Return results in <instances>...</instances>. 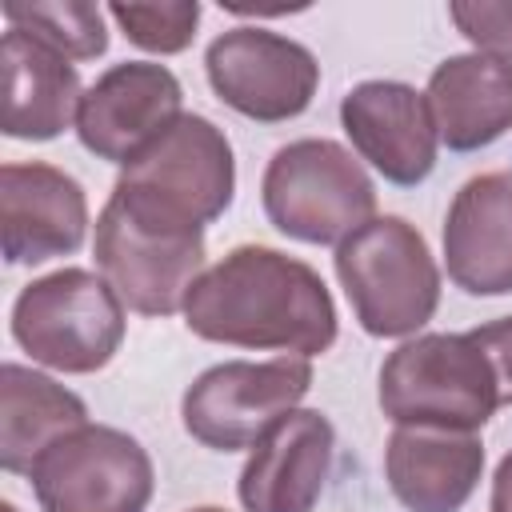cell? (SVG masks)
<instances>
[{"label":"cell","instance_id":"21","mask_svg":"<svg viewBox=\"0 0 512 512\" xmlns=\"http://www.w3.org/2000/svg\"><path fill=\"white\" fill-rule=\"evenodd\" d=\"M112 20L124 28V36L148 52H180L192 44L196 24H200V4L196 0H176V4H112Z\"/></svg>","mask_w":512,"mask_h":512},{"label":"cell","instance_id":"5","mask_svg":"<svg viewBox=\"0 0 512 512\" xmlns=\"http://www.w3.org/2000/svg\"><path fill=\"white\" fill-rule=\"evenodd\" d=\"M268 220L304 244H340L376 212V184L336 140H292L264 168Z\"/></svg>","mask_w":512,"mask_h":512},{"label":"cell","instance_id":"10","mask_svg":"<svg viewBox=\"0 0 512 512\" xmlns=\"http://www.w3.org/2000/svg\"><path fill=\"white\" fill-rule=\"evenodd\" d=\"M204 68L212 92L260 124L300 116L320 84V64L300 40L256 24L220 32L204 52Z\"/></svg>","mask_w":512,"mask_h":512},{"label":"cell","instance_id":"24","mask_svg":"<svg viewBox=\"0 0 512 512\" xmlns=\"http://www.w3.org/2000/svg\"><path fill=\"white\" fill-rule=\"evenodd\" d=\"M492 512H512V452L496 468V480H492Z\"/></svg>","mask_w":512,"mask_h":512},{"label":"cell","instance_id":"7","mask_svg":"<svg viewBox=\"0 0 512 512\" xmlns=\"http://www.w3.org/2000/svg\"><path fill=\"white\" fill-rule=\"evenodd\" d=\"M116 188L204 228L232 204V144L212 120L184 112L128 164H120Z\"/></svg>","mask_w":512,"mask_h":512},{"label":"cell","instance_id":"4","mask_svg":"<svg viewBox=\"0 0 512 512\" xmlns=\"http://www.w3.org/2000/svg\"><path fill=\"white\" fill-rule=\"evenodd\" d=\"M336 276L372 336H408L440 304V272L424 236L400 216H372L336 244Z\"/></svg>","mask_w":512,"mask_h":512},{"label":"cell","instance_id":"1","mask_svg":"<svg viewBox=\"0 0 512 512\" xmlns=\"http://www.w3.org/2000/svg\"><path fill=\"white\" fill-rule=\"evenodd\" d=\"M184 324L212 344L276 348L292 356L328 352L336 340V304L304 260L264 244H240L196 276L184 300Z\"/></svg>","mask_w":512,"mask_h":512},{"label":"cell","instance_id":"22","mask_svg":"<svg viewBox=\"0 0 512 512\" xmlns=\"http://www.w3.org/2000/svg\"><path fill=\"white\" fill-rule=\"evenodd\" d=\"M460 36L476 44V52L512 60V4H488V0H456L448 8Z\"/></svg>","mask_w":512,"mask_h":512},{"label":"cell","instance_id":"16","mask_svg":"<svg viewBox=\"0 0 512 512\" xmlns=\"http://www.w3.org/2000/svg\"><path fill=\"white\" fill-rule=\"evenodd\" d=\"M484 444L476 432L396 428L384 448L392 496L408 512H460L476 492Z\"/></svg>","mask_w":512,"mask_h":512},{"label":"cell","instance_id":"2","mask_svg":"<svg viewBox=\"0 0 512 512\" xmlns=\"http://www.w3.org/2000/svg\"><path fill=\"white\" fill-rule=\"evenodd\" d=\"M92 252L124 308L172 316L204 268V228L112 188L96 216Z\"/></svg>","mask_w":512,"mask_h":512},{"label":"cell","instance_id":"25","mask_svg":"<svg viewBox=\"0 0 512 512\" xmlns=\"http://www.w3.org/2000/svg\"><path fill=\"white\" fill-rule=\"evenodd\" d=\"M192 512H224V508H192Z\"/></svg>","mask_w":512,"mask_h":512},{"label":"cell","instance_id":"12","mask_svg":"<svg viewBox=\"0 0 512 512\" xmlns=\"http://www.w3.org/2000/svg\"><path fill=\"white\" fill-rule=\"evenodd\" d=\"M352 148L392 184H420L436 164V124L424 92L400 80H364L340 100Z\"/></svg>","mask_w":512,"mask_h":512},{"label":"cell","instance_id":"13","mask_svg":"<svg viewBox=\"0 0 512 512\" xmlns=\"http://www.w3.org/2000/svg\"><path fill=\"white\" fill-rule=\"evenodd\" d=\"M0 228L4 256L12 264H40L68 256L84 244L88 200L84 188L52 164H4L0 168Z\"/></svg>","mask_w":512,"mask_h":512},{"label":"cell","instance_id":"3","mask_svg":"<svg viewBox=\"0 0 512 512\" xmlns=\"http://www.w3.org/2000/svg\"><path fill=\"white\" fill-rule=\"evenodd\" d=\"M380 408L396 428L476 432L500 408V384L468 332H428L384 360Z\"/></svg>","mask_w":512,"mask_h":512},{"label":"cell","instance_id":"8","mask_svg":"<svg viewBox=\"0 0 512 512\" xmlns=\"http://www.w3.org/2000/svg\"><path fill=\"white\" fill-rule=\"evenodd\" d=\"M312 388V364L304 356H276L264 364L228 360L208 368L184 392L180 416L192 440L216 452L252 448L272 424H280Z\"/></svg>","mask_w":512,"mask_h":512},{"label":"cell","instance_id":"6","mask_svg":"<svg viewBox=\"0 0 512 512\" xmlns=\"http://www.w3.org/2000/svg\"><path fill=\"white\" fill-rule=\"evenodd\" d=\"M16 344L56 372H96L124 340V304L88 268H60L32 280L12 304Z\"/></svg>","mask_w":512,"mask_h":512},{"label":"cell","instance_id":"23","mask_svg":"<svg viewBox=\"0 0 512 512\" xmlns=\"http://www.w3.org/2000/svg\"><path fill=\"white\" fill-rule=\"evenodd\" d=\"M480 352L488 356L492 372H496V384H500V404H512V316L504 320H492V324H480L468 332Z\"/></svg>","mask_w":512,"mask_h":512},{"label":"cell","instance_id":"9","mask_svg":"<svg viewBox=\"0 0 512 512\" xmlns=\"http://www.w3.org/2000/svg\"><path fill=\"white\" fill-rule=\"evenodd\" d=\"M40 512H144L152 460L144 444L108 424H80L32 468Z\"/></svg>","mask_w":512,"mask_h":512},{"label":"cell","instance_id":"26","mask_svg":"<svg viewBox=\"0 0 512 512\" xmlns=\"http://www.w3.org/2000/svg\"><path fill=\"white\" fill-rule=\"evenodd\" d=\"M0 512H16V508H12V504H0Z\"/></svg>","mask_w":512,"mask_h":512},{"label":"cell","instance_id":"19","mask_svg":"<svg viewBox=\"0 0 512 512\" xmlns=\"http://www.w3.org/2000/svg\"><path fill=\"white\" fill-rule=\"evenodd\" d=\"M0 464L4 472L32 476L36 460L68 432L88 424L84 400L44 372L4 364L0 372Z\"/></svg>","mask_w":512,"mask_h":512},{"label":"cell","instance_id":"11","mask_svg":"<svg viewBox=\"0 0 512 512\" xmlns=\"http://www.w3.org/2000/svg\"><path fill=\"white\" fill-rule=\"evenodd\" d=\"M180 80L164 64L128 60L108 68L80 100L76 132L88 152L112 164H128L152 144L180 112Z\"/></svg>","mask_w":512,"mask_h":512},{"label":"cell","instance_id":"14","mask_svg":"<svg viewBox=\"0 0 512 512\" xmlns=\"http://www.w3.org/2000/svg\"><path fill=\"white\" fill-rule=\"evenodd\" d=\"M336 432L312 408L288 412L256 444L240 472L244 512H312L332 472Z\"/></svg>","mask_w":512,"mask_h":512},{"label":"cell","instance_id":"20","mask_svg":"<svg viewBox=\"0 0 512 512\" xmlns=\"http://www.w3.org/2000/svg\"><path fill=\"white\" fill-rule=\"evenodd\" d=\"M4 20L68 60H96L108 48L104 12L88 0H4Z\"/></svg>","mask_w":512,"mask_h":512},{"label":"cell","instance_id":"18","mask_svg":"<svg viewBox=\"0 0 512 512\" xmlns=\"http://www.w3.org/2000/svg\"><path fill=\"white\" fill-rule=\"evenodd\" d=\"M428 112L452 152H476L512 128V60L464 52L436 64L428 80Z\"/></svg>","mask_w":512,"mask_h":512},{"label":"cell","instance_id":"15","mask_svg":"<svg viewBox=\"0 0 512 512\" xmlns=\"http://www.w3.org/2000/svg\"><path fill=\"white\" fill-rule=\"evenodd\" d=\"M444 264L468 296L512 292V176H472L448 204Z\"/></svg>","mask_w":512,"mask_h":512},{"label":"cell","instance_id":"17","mask_svg":"<svg viewBox=\"0 0 512 512\" xmlns=\"http://www.w3.org/2000/svg\"><path fill=\"white\" fill-rule=\"evenodd\" d=\"M0 68H4V108L0 128L16 140H52L60 136L80 112V76L64 52L48 48L44 40L8 28L0 40Z\"/></svg>","mask_w":512,"mask_h":512}]
</instances>
